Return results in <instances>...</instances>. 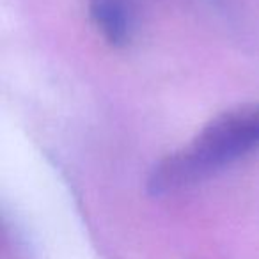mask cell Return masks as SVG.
<instances>
[{
	"mask_svg": "<svg viewBox=\"0 0 259 259\" xmlns=\"http://www.w3.org/2000/svg\"><path fill=\"white\" fill-rule=\"evenodd\" d=\"M91 16L101 36L114 47H124L134 34L130 0H91Z\"/></svg>",
	"mask_w": 259,
	"mask_h": 259,
	"instance_id": "7a4b0ae2",
	"label": "cell"
},
{
	"mask_svg": "<svg viewBox=\"0 0 259 259\" xmlns=\"http://www.w3.org/2000/svg\"><path fill=\"white\" fill-rule=\"evenodd\" d=\"M259 149V103H247L213 119L172 155L165 156L148 180L151 195H167L208 180Z\"/></svg>",
	"mask_w": 259,
	"mask_h": 259,
	"instance_id": "6da1fadb",
	"label": "cell"
}]
</instances>
